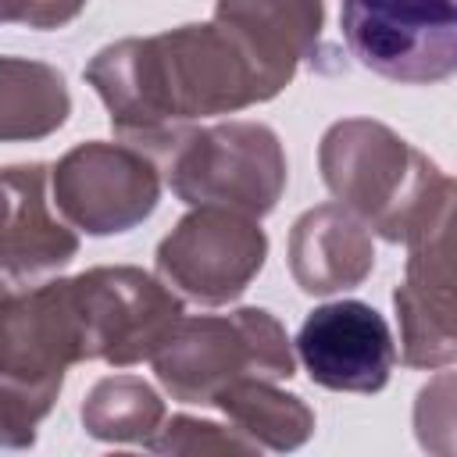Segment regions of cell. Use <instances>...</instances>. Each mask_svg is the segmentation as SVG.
I'll list each match as a JSON object with an SVG mask.
<instances>
[{"mask_svg": "<svg viewBox=\"0 0 457 457\" xmlns=\"http://www.w3.org/2000/svg\"><path fill=\"white\" fill-rule=\"evenodd\" d=\"M86 82L107 107L121 143L150 157L200 118L232 114L275 96L214 18L107 43L89 57Z\"/></svg>", "mask_w": 457, "mask_h": 457, "instance_id": "cell-1", "label": "cell"}, {"mask_svg": "<svg viewBox=\"0 0 457 457\" xmlns=\"http://www.w3.org/2000/svg\"><path fill=\"white\" fill-rule=\"evenodd\" d=\"M318 168L346 211L386 243H411L453 221V179L375 118H343L318 143Z\"/></svg>", "mask_w": 457, "mask_h": 457, "instance_id": "cell-2", "label": "cell"}, {"mask_svg": "<svg viewBox=\"0 0 457 457\" xmlns=\"http://www.w3.org/2000/svg\"><path fill=\"white\" fill-rule=\"evenodd\" d=\"M154 161L189 207H228L264 218L286 193L289 164L271 125L218 121L182 129Z\"/></svg>", "mask_w": 457, "mask_h": 457, "instance_id": "cell-3", "label": "cell"}, {"mask_svg": "<svg viewBox=\"0 0 457 457\" xmlns=\"http://www.w3.org/2000/svg\"><path fill=\"white\" fill-rule=\"evenodd\" d=\"M154 375L171 400L214 403L236 378H289L296 371L282 321L264 307L179 318L154 350Z\"/></svg>", "mask_w": 457, "mask_h": 457, "instance_id": "cell-4", "label": "cell"}, {"mask_svg": "<svg viewBox=\"0 0 457 457\" xmlns=\"http://www.w3.org/2000/svg\"><path fill=\"white\" fill-rule=\"evenodd\" d=\"M350 54L375 75L432 86L457 68V0H343Z\"/></svg>", "mask_w": 457, "mask_h": 457, "instance_id": "cell-5", "label": "cell"}, {"mask_svg": "<svg viewBox=\"0 0 457 457\" xmlns=\"http://www.w3.org/2000/svg\"><path fill=\"white\" fill-rule=\"evenodd\" d=\"M50 204L86 236H118L157 211L161 168L132 143L89 139L50 168Z\"/></svg>", "mask_w": 457, "mask_h": 457, "instance_id": "cell-6", "label": "cell"}, {"mask_svg": "<svg viewBox=\"0 0 457 457\" xmlns=\"http://www.w3.org/2000/svg\"><path fill=\"white\" fill-rule=\"evenodd\" d=\"M93 361L79 278L32 282L0 293V375L32 389L64 386L71 364Z\"/></svg>", "mask_w": 457, "mask_h": 457, "instance_id": "cell-7", "label": "cell"}, {"mask_svg": "<svg viewBox=\"0 0 457 457\" xmlns=\"http://www.w3.org/2000/svg\"><path fill=\"white\" fill-rule=\"evenodd\" d=\"M268 261L261 218L228 207H193L157 243V278L182 296L218 307L246 293Z\"/></svg>", "mask_w": 457, "mask_h": 457, "instance_id": "cell-8", "label": "cell"}, {"mask_svg": "<svg viewBox=\"0 0 457 457\" xmlns=\"http://www.w3.org/2000/svg\"><path fill=\"white\" fill-rule=\"evenodd\" d=\"M75 278L89 318L93 361H107L114 368L150 361L182 318V300L171 286L143 268L100 264Z\"/></svg>", "mask_w": 457, "mask_h": 457, "instance_id": "cell-9", "label": "cell"}, {"mask_svg": "<svg viewBox=\"0 0 457 457\" xmlns=\"http://www.w3.org/2000/svg\"><path fill=\"white\" fill-rule=\"evenodd\" d=\"M296 353L311 382L332 393H378L396 364L393 332L364 300L314 307L300 325Z\"/></svg>", "mask_w": 457, "mask_h": 457, "instance_id": "cell-10", "label": "cell"}, {"mask_svg": "<svg viewBox=\"0 0 457 457\" xmlns=\"http://www.w3.org/2000/svg\"><path fill=\"white\" fill-rule=\"evenodd\" d=\"M453 221H443L407 243L403 282L393 293L400 321V357L407 368H450L453 336Z\"/></svg>", "mask_w": 457, "mask_h": 457, "instance_id": "cell-11", "label": "cell"}, {"mask_svg": "<svg viewBox=\"0 0 457 457\" xmlns=\"http://www.w3.org/2000/svg\"><path fill=\"white\" fill-rule=\"evenodd\" d=\"M46 182V164L0 168V293L43 282L79 253V236L50 211Z\"/></svg>", "mask_w": 457, "mask_h": 457, "instance_id": "cell-12", "label": "cell"}, {"mask_svg": "<svg viewBox=\"0 0 457 457\" xmlns=\"http://www.w3.org/2000/svg\"><path fill=\"white\" fill-rule=\"evenodd\" d=\"M214 21L243 46L278 96L300 64L318 57L325 0H214Z\"/></svg>", "mask_w": 457, "mask_h": 457, "instance_id": "cell-13", "label": "cell"}, {"mask_svg": "<svg viewBox=\"0 0 457 457\" xmlns=\"http://www.w3.org/2000/svg\"><path fill=\"white\" fill-rule=\"evenodd\" d=\"M375 268L368 225L343 204H318L289 228V275L307 296L361 286Z\"/></svg>", "mask_w": 457, "mask_h": 457, "instance_id": "cell-14", "label": "cell"}, {"mask_svg": "<svg viewBox=\"0 0 457 457\" xmlns=\"http://www.w3.org/2000/svg\"><path fill=\"white\" fill-rule=\"evenodd\" d=\"M71 114L64 75L32 57H0V143L54 136Z\"/></svg>", "mask_w": 457, "mask_h": 457, "instance_id": "cell-15", "label": "cell"}, {"mask_svg": "<svg viewBox=\"0 0 457 457\" xmlns=\"http://www.w3.org/2000/svg\"><path fill=\"white\" fill-rule=\"evenodd\" d=\"M214 407H221L261 450L286 453L314 436V411L303 403V396L278 389L271 378H236L214 396Z\"/></svg>", "mask_w": 457, "mask_h": 457, "instance_id": "cell-16", "label": "cell"}, {"mask_svg": "<svg viewBox=\"0 0 457 457\" xmlns=\"http://www.w3.org/2000/svg\"><path fill=\"white\" fill-rule=\"evenodd\" d=\"M79 418L100 443H146L164 421V400L139 375H107L93 382Z\"/></svg>", "mask_w": 457, "mask_h": 457, "instance_id": "cell-17", "label": "cell"}, {"mask_svg": "<svg viewBox=\"0 0 457 457\" xmlns=\"http://www.w3.org/2000/svg\"><path fill=\"white\" fill-rule=\"evenodd\" d=\"M146 450L154 453H189V457H211V453H257L261 446L253 439H246L236 425L225 428L218 421H200V418H189V414H175V418H164L157 425V432L143 443Z\"/></svg>", "mask_w": 457, "mask_h": 457, "instance_id": "cell-18", "label": "cell"}, {"mask_svg": "<svg viewBox=\"0 0 457 457\" xmlns=\"http://www.w3.org/2000/svg\"><path fill=\"white\" fill-rule=\"evenodd\" d=\"M54 403H57V389H32L0 375V450L32 446L36 428Z\"/></svg>", "mask_w": 457, "mask_h": 457, "instance_id": "cell-19", "label": "cell"}, {"mask_svg": "<svg viewBox=\"0 0 457 457\" xmlns=\"http://www.w3.org/2000/svg\"><path fill=\"white\" fill-rule=\"evenodd\" d=\"M414 428H418V443L425 450H436V453L453 450V375L450 371L436 375L418 393Z\"/></svg>", "mask_w": 457, "mask_h": 457, "instance_id": "cell-20", "label": "cell"}, {"mask_svg": "<svg viewBox=\"0 0 457 457\" xmlns=\"http://www.w3.org/2000/svg\"><path fill=\"white\" fill-rule=\"evenodd\" d=\"M86 0H0V25L61 29L82 14Z\"/></svg>", "mask_w": 457, "mask_h": 457, "instance_id": "cell-21", "label": "cell"}]
</instances>
